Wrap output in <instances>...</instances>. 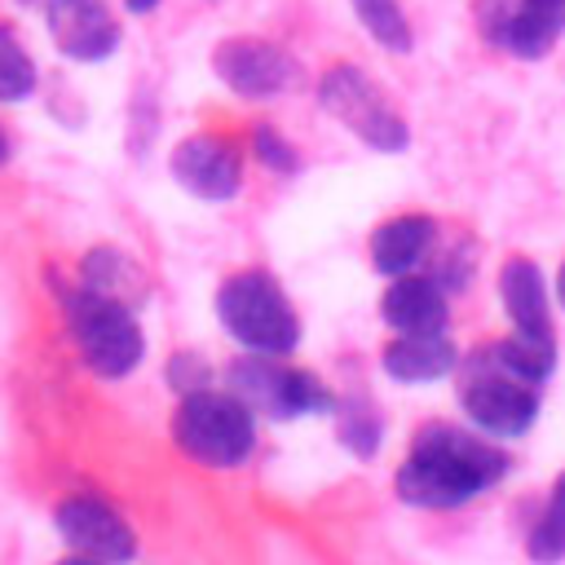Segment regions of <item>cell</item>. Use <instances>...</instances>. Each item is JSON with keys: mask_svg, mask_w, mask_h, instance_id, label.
<instances>
[{"mask_svg": "<svg viewBox=\"0 0 565 565\" xmlns=\"http://www.w3.org/2000/svg\"><path fill=\"white\" fill-rule=\"evenodd\" d=\"M216 318L225 335H234L247 353L287 358L300 344V318L287 300V291L265 269L230 274L216 287Z\"/></svg>", "mask_w": 565, "mask_h": 565, "instance_id": "cell-1", "label": "cell"}, {"mask_svg": "<svg viewBox=\"0 0 565 565\" xmlns=\"http://www.w3.org/2000/svg\"><path fill=\"white\" fill-rule=\"evenodd\" d=\"M66 327L79 349V362L102 380H124L146 358V331L132 318V305L110 300L102 291L75 287L66 291Z\"/></svg>", "mask_w": 565, "mask_h": 565, "instance_id": "cell-2", "label": "cell"}, {"mask_svg": "<svg viewBox=\"0 0 565 565\" xmlns=\"http://www.w3.org/2000/svg\"><path fill=\"white\" fill-rule=\"evenodd\" d=\"M172 441L203 468H238L256 446V415L230 388L185 393L172 411Z\"/></svg>", "mask_w": 565, "mask_h": 565, "instance_id": "cell-3", "label": "cell"}, {"mask_svg": "<svg viewBox=\"0 0 565 565\" xmlns=\"http://www.w3.org/2000/svg\"><path fill=\"white\" fill-rule=\"evenodd\" d=\"M318 102L322 110L344 124L362 146L380 150V154H397L411 146V128L406 115L393 106V97L353 62H335L322 71L318 79Z\"/></svg>", "mask_w": 565, "mask_h": 565, "instance_id": "cell-4", "label": "cell"}, {"mask_svg": "<svg viewBox=\"0 0 565 565\" xmlns=\"http://www.w3.org/2000/svg\"><path fill=\"white\" fill-rule=\"evenodd\" d=\"M225 388L260 419H296V415H322L335 406V393L313 375V371H296L282 366V358L269 353H247L234 358L225 371Z\"/></svg>", "mask_w": 565, "mask_h": 565, "instance_id": "cell-5", "label": "cell"}, {"mask_svg": "<svg viewBox=\"0 0 565 565\" xmlns=\"http://www.w3.org/2000/svg\"><path fill=\"white\" fill-rule=\"evenodd\" d=\"M411 455L428 468H437L450 486H459L468 499H477L481 490L499 486L508 477V455L477 428H459L446 419H433L415 433Z\"/></svg>", "mask_w": 565, "mask_h": 565, "instance_id": "cell-6", "label": "cell"}, {"mask_svg": "<svg viewBox=\"0 0 565 565\" xmlns=\"http://www.w3.org/2000/svg\"><path fill=\"white\" fill-rule=\"evenodd\" d=\"M459 406L468 424L486 437H521L539 419V384L508 375L486 353L481 362L459 380Z\"/></svg>", "mask_w": 565, "mask_h": 565, "instance_id": "cell-7", "label": "cell"}, {"mask_svg": "<svg viewBox=\"0 0 565 565\" xmlns=\"http://www.w3.org/2000/svg\"><path fill=\"white\" fill-rule=\"evenodd\" d=\"M212 71H216V79L234 97H247V102L278 97V93H287L300 79L296 57L282 44L260 40V35H230V40H221L212 49Z\"/></svg>", "mask_w": 565, "mask_h": 565, "instance_id": "cell-8", "label": "cell"}, {"mask_svg": "<svg viewBox=\"0 0 565 565\" xmlns=\"http://www.w3.org/2000/svg\"><path fill=\"white\" fill-rule=\"evenodd\" d=\"M172 181L207 203H225L243 190V150L221 132H190L168 154Z\"/></svg>", "mask_w": 565, "mask_h": 565, "instance_id": "cell-9", "label": "cell"}, {"mask_svg": "<svg viewBox=\"0 0 565 565\" xmlns=\"http://www.w3.org/2000/svg\"><path fill=\"white\" fill-rule=\"evenodd\" d=\"M57 534L71 552L93 556V561H110V565H128L137 556V530L97 494H71L57 503L53 512Z\"/></svg>", "mask_w": 565, "mask_h": 565, "instance_id": "cell-10", "label": "cell"}, {"mask_svg": "<svg viewBox=\"0 0 565 565\" xmlns=\"http://www.w3.org/2000/svg\"><path fill=\"white\" fill-rule=\"evenodd\" d=\"M44 26L66 62H106L119 49V18L106 0H44Z\"/></svg>", "mask_w": 565, "mask_h": 565, "instance_id": "cell-11", "label": "cell"}, {"mask_svg": "<svg viewBox=\"0 0 565 565\" xmlns=\"http://www.w3.org/2000/svg\"><path fill=\"white\" fill-rule=\"evenodd\" d=\"M499 300L512 322V335L525 340H556L552 331V305H547V282L543 269L530 256H508L499 269Z\"/></svg>", "mask_w": 565, "mask_h": 565, "instance_id": "cell-12", "label": "cell"}, {"mask_svg": "<svg viewBox=\"0 0 565 565\" xmlns=\"http://www.w3.org/2000/svg\"><path fill=\"white\" fill-rule=\"evenodd\" d=\"M380 313L397 335H419V331H446L450 327V300L437 287V278L424 274H397L388 291L380 296Z\"/></svg>", "mask_w": 565, "mask_h": 565, "instance_id": "cell-13", "label": "cell"}, {"mask_svg": "<svg viewBox=\"0 0 565 565\" xmlns=\"http://www.w3.org/2000/svg\"><path fill=\"white\" fill-rule=\"evenodd\" d=\"M437 243V221L424 216V212H402V216H388L375 225L371 234V265L388 278L397 274H411Z\"/></svg>", "mask_w": 565, "mask_h": 565, "instance_id": "cell-14", "label": "cell"}, {"mask_svg": "<svg viewBox=\"0 0 565 565\" xmlns=\"http://www.w3.org/2000/svg\"><path fill=\"white\" fill-rule=\"evenodd\" d=\"M384 375L397 384H433L459 366V349L446 331H419V335H397L384 353Z\"/></svg>", "mask_w": 565, "mask_h": 565, "instance_id": "cell-15", "label": "cell"}, {"mask_svg": "<svg viewBox=\"0 0 565 565\" xmlns=\"http://www.w3.org/2000/svg\"><path fill=\"white\" fill-rule=\"evenodd\" d=\"M561 35H565V0H521L494 44L521 62H539L556 49Z\"/></svg>", "mask_w": 565, "mask_h": 565, "instance_id": "cell-16", "label": "cell"}, {"mask_svg": "<svg viewBox=\"0 0 565 565\" xmlns=\"http://www.w3.org/2000/svg\"><path fill=\"white\" fill-rule=\"evenodd\" d=\"M79 287L88 291H102L110 300H124V305H137L146 296V274L137 269V260H128L119 247H93L84 256V269H79Z\"/></svg>", "mask_w": 565, "mask_h": 565, "instance_id": "cell-17", "label": "cell"}, {"mask_svg": "<svg viewBox=\"0 0 565 565\" xmlns=\"http://www.w3.org/2000/svg\"><path fill=\"white\" fill-rule=\"evenodd\" d=\"M486 358L494 366H503L508 375L516 380H530V384H543L556 366V340H525V335H508L499 344L486 349Z\"/></svg>", "mask_w": 565, "mask_h": 565, "instance_id": "cell-18", "label": "cell"}, {"mask_svg": "<svg viewBox=\"0 0 565 565\" xmlns=\"http://www.w3.org/2000/svg\"><path fill=\"white\" fill-rule=\"evenodd\" d=\"M331 415H335V437H340L358 459H371V455L380 450L384 424H380V411H375L366 397H335Z\"/></svg>", "mask_w": 565, "mask_h": 565, "instance_id": "cell-19", "label": "cell"}, {"mask_svg": "<svg viewBox=\"0 0 565 565\" xmlns=\"http://www.w3.org/2000/svg\"><path fill=\"white\" fill-rule=\"evenodd\" d=\"M525 552L534 565H556L565 561V472L552 481V494H547V508L543 516L530 525L525 534Z\"/></svg>", "mask_w": 565, "mask_h": 565, "instance_id": "cell-20", "label": "cell"}, {"mask_svg": "<svg viewBox=\"0 0 565 565\" xmlns=\"http://www.w3.org/2000/svg\"><path fill=\"white\" fill-rule=\"evenodd\" d=\"M349 4H353V13H358L362 31H366L380 49H388V53H411L415 35H411L406 9H402L397 0H349Z\"/></svg>", "mask_w": 565, "mask_h": 565, "instance_id": "cell-21", "label": "cell"}, {"mask_svg": "<svg viewBox=\"0 0 565 565\" xmlns=\"http://www.w3.org/2000/svg\"><path fill=\"white\" fill-rule=\"evenodd\" d=\"M35 62L13 26L0 22V102H26L35 93Z\"/></svg>", "mask_w": 565, "mask_h": 565, "instance_id": "cell-22", "label": "cell"}, {"mask_svg": "<svg viewBox=\"0 0 565 565\" xmlns=\"http://www.w3.org/2000/svg\"><path fill=\"white\" fill-rule=\"evenodd\" d=\"M252 154H256L269 172H278V177H291V172L300 168L296 146H291L274 124H256V128H252Z\"/></svg>", "mask_w": 565, "mask_h": 565, "instance_id": "cell-23", "label": "cell"}, {"mask_svg": "<svg viewBox=\"0 0 565 565\" xmlns=\"http://www.w3.org/2000/svg\"><path fill=\"white\" fill-rule=\"evenodd\" d=\"M168 384L185 397V393H203L212 388V362L203 353H190V349H177L168 358Z\"/></svg>", "mask_w": 565, "mask_h": 565, "instance_id": "cell-24", "label": "cell"}, {"mask_svg": "<svg viewBox=\"0 0 565 565\" xmlns=\"http://www.w3.org/2000/svg\"><path fill=\"white\" fill-rule=\"evenodd\" d=\"M516 4L521 0H472V18H477V26H481V35L494 44L499 40V31H503V22L516 13Z\"/></svg>", "mask_w": 565, "mask_h": 565, "instance_id": "cell-25", "label": "cell"}, {"mask_svg": "<svg viewBox=\"0 0 565 565\" xmlns=\"http://www.w3.org/2000/svg\"><path fill=\"white\" fill-rule=\"evenodd\" d=\"M124 4H128V13H150L159 0H124Z\"/></svg>", "mask_w": 565, "mask_h": 565, "instance_id": "cell-26", "label": "cell"}, {"mask_svg": "<svg viewBox=\"0 0 565 565\" xmlns=\"http://www.w3.org/2000/svg\"><path fill=\"white\" fill-rule=\"evenodd\" d=\"M57 565H110V561H93V556H79V552H75V556H66V561H57Z\"/></svg>", "mask_w": 565, "mask_h": 565, "instance_id": "cell-27", "label": "cell"}, {"mask_svg": "<svg viewBox=\"0 0 565 565\" xmlns=\"http://www.w3.org/2000/svg\"><path fill=\"white\" fill-rule=\"evenodd\" d=\"M556 300L565 305V260H561V269H556Z\"/></svg>", "mask_w": 565, "mask_h": 565, "instance_id": "cell-28", "label": "cell"}, {"mask_svg": "<svg viewBox=\"0 0 565 565\" xmlns=\"http://www.w3.org/2000/svg\"><path fill=\"white\" fill-rule=\"evenodd\" d=\"M4 159H9V137H4V128H0V168H4Z\"/></svg>", "mask_w": 565, "mask_h": 565, "instance_id": "cell-29", "label": "cell"}, {"mask_svg": "<svg viewBox=\"0 0 565 565\" xmlns=\"http://www.w3.org/2000/svg\"><path fill=\"white\" fill-rule=\"evenodd\" d=\"M18 4H44V0H18Z\"/></svg>", "mask_w": 565, "mask_h": 565, "instance_id": "cell-30", "label": "cell"}]
</instances>
